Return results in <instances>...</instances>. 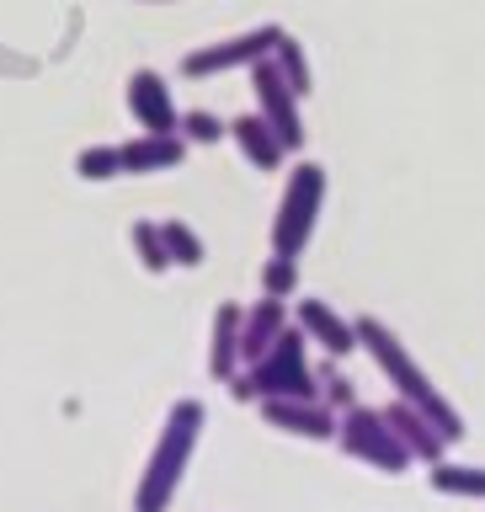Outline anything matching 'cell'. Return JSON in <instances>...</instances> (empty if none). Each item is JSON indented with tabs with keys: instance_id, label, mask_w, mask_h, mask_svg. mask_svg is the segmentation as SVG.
I'll return each mask as SVG.
<instances>
[{
	"instance_id": "22",
	"label": "cell",
	"mask_w": 485,
	"mask_h": 512,
	"mask_svg": "<svg viewBox=\"0 0 485 512\" xmlns=\"http://www.w3.org/2000/svg\"><path fill=\"white\" fill-rule=\"evenodd\" d=\"M75 176H86V182H112V176H118V150H112V144L80 150L75 155Z\"/></svg>"
},
{
	"instance_id": "1",
	"label": "cell",
	"mask_w": 485,
	"mask_h": 512,
	"mask_svg": "<svg viewBox=\"0 0 485 512\" xmlns=\"http://www.w3.org/2000/svg\"><path fill=\"white\" fill-rule=\"evenodd\" d=\"M358 347L368 352V358H374L379 374L395 384V395H400V400H411V406L422 411V416H432V422H438V432H443L448 443H459V438H464V416H459V406H448L443 390L427 379V368L411 358V347L400 342V336L384 326V320L358 315Z\"/></svg>"
},
{
	"instance_id": "12",
	"label": "cell",
	"mask_w": 485,
	"mask_h": 512,
	"mask_svg": "<svg viewBox=\"0 0 485 512\" xmlns=\"http://www.w3.org/2000/svg\"><path fill=\"white\" fill-rule=\"evenodd\" d=\"M118 150V176H155V171H176L187 160V139L182 134H139L112 144Z\"/></svg>"
},
{
	"instance_id": "9",
	"label": "cell",
	"mask_w": 485,
	"mask_h": 512,
	"mask_svg": "<svg viewBox=\"0 0 485 512\" xmlns=\"http://www.w3.org/2000/svg\"><path fill=\"white\" fill-rule=\"evenodd\" d=\"M128 112L144 134H182V112L171 102V86L155 70H134L128 75Z\"/></svg>"
},
{
	"instance_id": "10",
	"label": "cell",
	"mask_w": 485,
	"mask_h": 512,
	"mask_svg": "<svg viewBox=\"0 0 485 512\" xmlns=\"http://www.w3.org/2000/svg\"><path fill=\"white\" fill-rule=\"evenodd\" d=\"M379 411H384V422L395 427V438L411 448L416 464H443V459H448V448H454V443H448L443 432H438V422H432V416H422V411L411 406V400L395 395L390 406H379Z\"/></svg>"
},
{
	"instance_id": "7",
	"label": "cell",
	"mask_w": 485,
	"mask_h": 512,
	"mask_svg": "<svg viewBox=\"0 0 485 512\" xmlns=\"http://www.w3.org/2000/svg\"><path fill=\"white\" fill-rule=\"evenodd\" d=\"M251 91H256V112L267 118V128L288 144V155L304 150V118H299V96L288 91V80L278 75V64L262 59L251 64Z\"/></svg>"
},
{
	"instance_id": "19",
	"label": "cell",
	"mask_w": 485,
	"mask_h": 512,
	"mask_svg": "<svg viewBox=\"0 0 485 512\" xmlns=\"http://www.w3.org/2000/svg\"><path fill=\"white\" fill-rule=\"evenodd\" d=\"M160 235H166V251H171V262L176 267H203V240H198V230L192 224H182V219H160Z\"/></svg>"
},
{
	"instance_id": "13",
	"label": "cell",
	"mask_w": 485,
	"mask_h": 512,
	"mask_svg": "<svg viewBox=\"0 0 485 512\" xmlns=\"http://www.w3.org/2000/svg\"><path fill=\"white\" fill-rule=\"evenodd\" d=\"M288 331V299H256L251 310H246V320H240V363H262L267 352H272V342Z\"/></svg>"
},
{
	"instance_id": "6",
	"label": "cell",
	"mask_w": 485,
	"mask_h": 512,
	"mask_svg": "<svg viewBox=\"0 0 485 512\" xmlns=\"http://www.w3.org/2000/svg\"><path fill=\"white\" fill-rule=\"evenodd\" d=\"M283 27H251V32H235V38H219V43H203L182 59V75L187 80H208V75H230V70H251V64L272 59Z\"/></svg>"
},
{
	"instance_id": "14",
	"label": "cell",
	"mask_w": 485,
	"mask_h": 512,
	"mask_svg": "<svg viewBox=\"0 0 485 512\" xmlns=\"http://www.w3.org/2000/svg\"><path fill=\"white\" fill-rule=\"evenodd\" d=\"M230 139H235V150L246 155L256 171H278L288 160V144L267 128L262 112H240V118H230Z\"/></svg>"
},
{
	"instance_id": "21",
	"label": "cell",
	"mask_w": 485,
	"mask_h": 512,
	"mask_svg": "<svg viewBox=\"0 0 485 512\" xmlns=\"http://www.w3.org/2000/svg\"><path fill=\"white\" fill-rule=\"evenodd\" d=\"M315 374H320V400H326L336 416H347L352 406H363V400H358V384H352L347 374H336L331 363H326V368H315Z\"/></svg>"
},
{
	"instance_id": "2",
	"label": "cell",
	"mask_w": 485,
	"mask_h": 512,
	"mask_svg": "<svg viewBox=\"0 0 485 512\" xmlns=\"http://www.w3.org/2000/svg\"><path fill=\"white\" fill-rule=\"evenodd\" d=\"M203 400H176L166 411V427H160V438L150 448V459H144V475L134 486V512H166L176 502V486H182L192 454H198V438H203Z\"/></svg>"
},
{
	"instance_id": "17",
	"label": "cell",
	"mask_w": 485,
	"mask_h": 512,
	"mask_svg": "<svg viewBox=\"0 0 485 512\" xmlns=\"http://www.w3.org/2000/svg\"><path fill=\"white\" fill-rule=\"evenodd\" d=\"M272 64H278V75L288 80V91H294L299 102L315 91V70H310V59H304V43L299 38H288V32H283L278 48H272Z\"/></svg>"
},
{
	"instance_id": "4",
	"label": "cell",
	"mask_w": 485,
	"mask_h": 512,
	"mask_svg": "<svg viewBox=\"0 0 485 512\" xmlns=\"http://www.w3.org/2000/svg\"><path fill=\"white\" fill-rule=\"evenodd\" d=\"M320 203H326V166L299 160L278 198V219H272V256H294L299 262V251L310 246V235L320 224Z\"/></svg>"
},
{
	"instance_id": "16",
	"label": "cell",
	"mask_w": 485,
	"mask_h": 512,
	"mask_svg": "<svg viewBox=\"0 0 485 512\" xmlns=\"http://www.w3.org/2000/svg\"><path fill=\"white\" fill-rule=\"evenodd\" d=\"M427 480L438 496H459V502H485V464H427Z\"/></svg>"
},
{
	"instance_id": "23",
	"label": "cell",
	"mask_w": 485,
	"mask_h": 512,
	"mask_svg": "<svg viewBox=\"0 0 485 512\" xmlns=\"http://www.w3.org/2000/svg\"><path fill=\"white\" fill-rule=\"evenodd\" d=\"M182 139L187 144H219V139H230V123H219L214 112H182Z\"/></svg>"
},
{
	"instance_id": "3",
	"label": "cell",
	"mask_w": 485,
	"mask_h": 512,
	"mask_svg": "<svg viewBox=\"0 0 485 512\" xmlns=\"http://www.w3.org/2000/svg\"><path fill=\"white\" fill-rule=\"evenodd\" d=\"M230 395L240 406H262V400H320V374L310 368V336L288 326L262 363L240 368L230 379Z\"/></svg>"
},
{
	"instance_id": "5",
	"label": "cell",
	"mask_w": 485,
	"mask_h": 512,
	"mask_svg": "<svg viewBox=\"0 0 485 512\" xmlns=\"http://www.w3.org/2000/svg\"><path fill=\"white\" fill-rule=\"evenodd\" d=\"M336 443H342V454H352L358 464H368V470L379 475H406L411 470V448L395 438V427L384 422V411L374 406H352L342 416V427H336Z\"/></svg>"
},
{
	"instance_id": "11",
	"label": "cell",
	"mask_w": 485,
	"mask_h": 512,
	"mask_svg": "<svg viewBox=\"0 0 485 512\" xmlns=\"http://www.w3.org/2000/svg\"><path fill=\"white\" fill-rule=\"evenodd\" d=\"M294 326L310 336L320 352H331V358H347V352H358V320L336 315L326 299H299Z\"/></svg>"
},
{
	"instance_id": "15",
	"label": "cell",
	"mask_w": 485,
	"mask_h": 512,
	"mask_svg": "<svg viewBox=\"0 0 485 512\" xmlns=\"http://www.w3.org/2000/svg\"><path fill=\"white\" fill-rule=\"evenodd\" d=\"M240 320H246V304H219L214 310V342H208V374L219 384H230L240 368Z\"/></svg>"
},
{
	"instance_id": "20",
	"label": "cell",
	"mask_w": 485,
	"mask_h": 512,
	"mask_svg": "<svg viewBox=\"0 0 485 512\" xmlns=\"http://www.w3.org/2000/svg\"><path fill=\"white\" fill-rule=\"evenodd\" d=\"M262 294L267 299H294L299 294V262L294 256H267L262 262Z\"/></svg>"
},
{
	"instance_id": "18",
	"label": "cell",
	"mask_w": 485,
	"mask_h": 512,
	"mask_svg": "<svg viewBox=\"0 0 485 512\" xmlns=\"http://www.w3.org/2000/svg\"><path fill=\"white\" fill-rule=\"evenodd\" d=\"M128 240H134V256H139V267L150 272V278H160V272H171V251H166V235H160V224L155 219H139L134 230H128Z\"/></svg>"
},
{
	"instance_id": "8",
	"label": "cell",
	"mask_w": 485,
	"mask_h": 512,
	"mask_svg": "<svg viewBox=\"0 0 485 512\" xmlns=\"http://www.w3.org/2000/svg\"><path fill=\"white\" fill-rule=\"evenodd\" d=\"M262 422L288 432V438H310V443H331L342 416L326 400H262Z\"/></svg>"
}]
</instances>
